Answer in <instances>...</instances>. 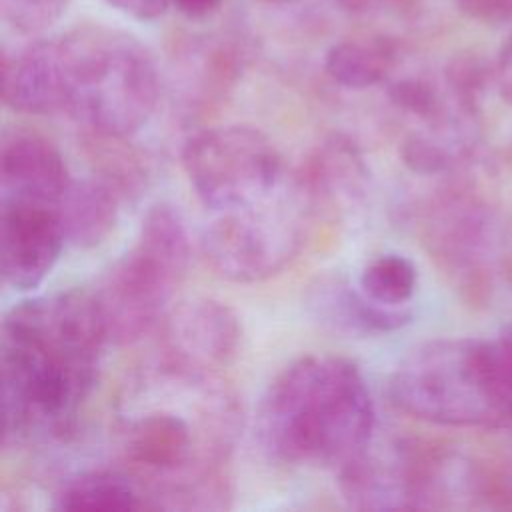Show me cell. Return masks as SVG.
<instances>
[{
	"label": "cell",
	"instance_id": "cell-1",
	"mask_svg": "<svg viewBox=\"0 0 512 512\" xmlns=\"http://www.w3.org/2000/svg\"><path fill=\"white\" fill-rule=\"evenodd\" d=\"M240 416L216 372L164 358L136 372L118 398L112 440L118 468L138 484L146 510L226 506L224 466Z\"/></svg>",
	"mask_w": 512,
	"mask_h": 512
},
{
	"label": "cell",
	"instance_id": "cell-2",
	"mask_svg": "<svg viewBox=\"0 0 512 512\" xmlns=\"http://www.w3.org/2000/svg\"><path fill=\"white\" fill-rule=\"evenodd\" d=\"M108 342L86 290L34 296L8 310L0 332L2 444L68 440L98 384Z\"/></svg>",
	"mask_w": 512,
	"mask_h": 512
},
{
	"label": "cell",
	"instance_id": "cell-3",
	"mask_svg": "<svg viewBox=\"0 0 512 512\" xmlns=\"http://www.w3.org/2000/svg\"><path fill=\"white\" fill-rule=\"evenodd\" d=\"M2 98L16 112L66 116L100 138L122 140L154 114L160 76L132 34L84 26L6 54Z\"/></svg>",
	"mask_w": 512,
	"mask_h": 512
},
{
	"label": "cell",
	"instance_id": "cell-4",
	"mask_svg": "<svg viewBox=\"0 0 512 512\" xmlns=\"http://www.w3.org/2000/svg\"><path fill=\"white\" fill-rule=\"evenodd\" d=\"M376 412L358 366L308 354L288 364L256 410V438L276 462L342 468L372 438Z\"/></svg>",
	"mask_w": 512,
	"mask_h": 512
},
{
	"label": "cell",
	"instance_id": "cell-5",
	"mask_svg": "<svg viewBox=\"0 0 512 512\" xmlns=\"http://www.w3.org/2000/svg\"><path fill=\"white\" fill-rule=\"evenodd\" d=\"M72 176L46 138L16 132L0 154V272L14 290L36 288L54 268L66 232Z\"/></svg>",
	"mask_w": 512,
	"mask_h": 512
},
{
	"label": "cell",
	"instance_id": "cell-6",
	"mask_svg": "<svg viewBox=\"0 0 512 512\" xmlns=\"http://www.w3.org/2000/svg\"><path fill=\"white\" fill-rule=\"evenodd\" d=\"M398 410L446 428L502 430L492 338H438L410 350L390 380Z\"/></svg>",
	"mask_w": 512,
	"mask_h": 512
},
{
	"label": "cell",
	"instance_id": "cell-7",
	"mask_svg": "<svg viewBox=\"0 0 512 512\" xmlns=\"http://www.w3.org/2000/svg\"><path fill=\"white\" fill-rule=\"evenodd\" d=\"M340 492L358 510L466 506L488 480L464 456L408 438H372L340 468Z\"/></svg>",
	"mask_w": 512,
	"mask_h": 512
},
{
	"label": "cell",
	"instance_id": "cell-8",
	"mask_svg": "<svg viewBox=\"0 0 512 512\" xmlns=\"http://www.w3.org/2000/svg\"><path fill=\"white\" fill-rule=\"evenodd\" d=\"M186 226L170 204L152 206L136 242L92 290L108 340L130 344L162 324L188 266Z\"/></svg>",
	"mask_w": 512,
	"mask_h": 512
},
{
	"label": "cell",
	"instance_id": "cell-9",
	"mask_svg": "<svg viewBox=\"0 0 512 512\" xmlns=\"http://www.w3.org/2000/svg\"><path fill=\"white\" fill-rule=\"evenodd\" d=\"M314 204L302 174H294L280 192L262 202L204 212L202 256L226 280L242 284L266 280L300 252Z\"/></svg>",
	"mask_w": 512,
	"mask_h": 512
},
{
	"label": "cell",
	"instance_id": "cell-10",
	"mask_svg": "<svg viewBox=\"0 0 512 512\" xmlns=\"http://www.w3.org/2000/svg\"><path fill=\"white\" fill-rule=\"evenodd\" d=\"M182 166L204 212L262 202L294 178L270 138L240 124L190 136L182 148Z\"/></svg>",
	"mask_w": 512,
	"mask_h": 512
},
{
	"label": "cell",
	"instance_id": "cell-11",
	"mask_svg": "<svg viewBox=\"0 0 512 512\" xmlns=\"http://www.w3.org/2000/svg\"><path fill=\"white\" fill-rule=\"evenodd\" d=\"M420 238L436 266L472 302L488 296L502 264V228L476 194L444 190L420 210Z\"/></svg>",
	"mask_w": 512,
	"mask_h": 512
},
{
	"label": "cell",
	"instance_id": "cell-12",
	"mask_svg": "<svg viewBox=\"0 0 512 512\" xmlns=\"http://www.w3.org/2000/svg\"><path fill=\"white\" fill-rule=\"evenodd\" d=\"M160 330V358L216 374L236 356L242 338L238 316L226 304L212 298H192L172 306Z\"/></svg>",
	"mask_w": 512,
	"mask_h": 512
},
{
	"label": "cell",
	"instance_id": "cell-13",
	"mask_svg": "<svg viewBox=\"0 0 512 512\" xmlns=\"http://www.w3.org/2000/svg\"><path fill=\"white\" fill-rule=\"evenodd\" d=\"M306 308L310 318L324 330L350 338L388 334L406 326L412 318L408 306H382L368 298L360 286L338 274L316 278L308 286Z\"/></svg>",
	"mask_w": 512,
	"mask_h": 512
},
{
	"label": "cell",
	"instance_id": "cell-14",
	"mask_svg": "<svg viewBox=\"0 0 512 512\" xmlns=\"http://www.w3.org/2000/svg\"><path fill=\"white\" fill-rule=\"evenodd\" d=\"M126 178L114 172L72 182L66 202V232L76 246H96L114 228Z\"/></svg>",
	"mask_w": 512,
	"mask_h": 512
},
{
	"label": "cell",
	"instance_id": "cell-15",
	"mask_svg": "<svg viewBox=\"0 0 512 512\" xmlns=\"http://www.w3.org/2000/svg\"><path fill=\"white\" fill-rule=\"evenodd\" d=\"M56 510H146L138 484L118 466L68 478L54 494Z\"/></svg>",
	"mask_w": 512,
	"mask_h": 512
},
{
	"label": "cell",
	"instance_id": "cell-16",
	"mask_svg": "<svg viewBox=\"0 0 512 512\" xmlns=\"http://www.w3.org/2000/svg\"><path fill=\"white\" fill-rule=\"evenodd\" d=\"M394 66V48L384 40H342L324 58L326 74L350 90L384 82Z\"/></svg>",
	"mask_w": 512,
	"mask_h": 512
},
{
	"label": "cell",
	"instance_id": "cell-17",
	"mask_svg": "<svg viewBox=\"0 0 512 512\" xmlns=\"http://www.w3.org/2000/svg\"><path fill=\"white\" fill-rule=\"evenodd\" d=\"M314 202L324 196H340L352 200L358 192L364 190L368 182V170L362 162V156L350 142L332 140L326 142L316 158L310 162L306 174H302Z\"/></svg>",
	"mask_w": 512,
	"mask_h": 512
},
{
	"label": "cell",
	"instance_id": "cell-18",
	"mask_svg": "<svg viewBox=\"0 0 512 512\" xmlns=\"http://www.w3.org/2000/svg\"><path fill=\"white\" fill-rule=\"evenodd\" d=\"M416 284L418 272L414 262L396 252L374 256L358 278V286L368 298L390 308H406L416 292Z\"/></svg>",
	"mask_w": 512,
	"mask_h": 512
},
{
	"label": "cell",
	"instance_id": "cell-19",
	"mask_svg": "<svg viewBox=\"0 0 512 512\" xmlns=\"http://www.w3.org/2000/svg\"><path fill=\"white\" fill-rule=\"evenodd\" d=\"M70 0H0L2 18L20 34H40L54 26Z\"/></svg>",
	"mask_w": 512,
	"mask_h": 512
},
{
	"label": "cell",
	"instance_id": "cell-20",
	"mask_svg": "<svg viewBox=\"0 0 512 512\" xmlns=\"http://www.w3.org/2000/svg\"><path fill=\"white\" fill-rule=\"evenodd\" d=\"M460 10L480 22L512 20V0H454Z\"/></svg>",
	"mask_w": 512,
	"mask_h": 512
},
{
	"label": "cell",
	"instance_id": "cell-21",
	"mask_svg": "<svg viewBox=\"0 0 512 512\" xmlns=\"http://www.w3.org/2000/svg\"><path fill=\"white\" fill-rule=\"evenodd\" d=\"M104 2L116 8L118 12L140 22L156 20L164 16L168 6H172V0H104Z\"/></svg>",
	"mask_w": 512,
	"mask_h": 512
},
{
	"label": "cell",
	"instance_id": "cell-22",
	"mask_svg": "<svg viewBox=\"0 0 512 512\" xmlns=\"http://www.w3.org/2000/svg\"><path fill=\"white\" fill-rule=\"evenodd\" d=\"M492 82L506 102L512 104V34L504 40L492 66Z\"/></svg>",
	"mask_w": 512,
	"mask_h": 512
},
{
	"label": "cell",
	"instance_id": "cell-23",
	"mask_svg": "<svg viewBox=\"0 0 512 512\" xmlns=\"http://www.w3.org/2000/svg\"><path fill=\"white\" fill-rule=\"evenodd\" d=\"M220 2L222 0H172V6H176V10L188 18H202L214 12Z\"/></svg>",
	"mask_w": 512,
	"mask_h": 512
},
{
	"label": "cell",
	"instance_id": "cell-24",
	"mask_svg": "<svg viewBox=\"0 0 512 512\" xmlns=\"http://www.w3.org/2000/svg\"><path fill=\"white\" fill-rule=\"evenodd\" d=\"M494 490V494H498L496 498H502V500H510V506H512V468H510V472L502 478V480H498V482H494V484H490V490H488V496H490V492Z\"/></svg>",
	"mask_w": 512,
	"mask_h": 512
}]
</instances>
